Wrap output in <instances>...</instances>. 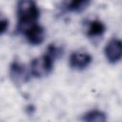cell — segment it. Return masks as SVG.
Returning <instances> with one entry per match:
<instances>
[{"label":"cell","instance_id":"6da1fadb","mask_svg":"<svg viewBox=\"0 0 122 122\" xmlns=\"http://www.w3.org/2000/svg\"><path fill=\"white\" fill-rule=\"evenodd\" d=\"M63 49L55 44H50L45 53L33 58L30 65V74L34 78H42L49 75L54 67V61L62 55Z\"/></svg>","mask_w":122,"mask_h":122},{"label":"cell","instance_id":"7a4b0ae2","mask_svg":"<svg viewBox=\"0 0 122 122\" xmlns=\"http://www.w3.org/2000/svg\"><path fill=\"white\" fill-rule=\"evenodd\" d=\"M16 13L18 32H23L25 29L35 24L40 17V10L34 0H18Z\"/></svg>","mask_w":122,"mask_h":122},{"label":"cell","instance_id":"3957f363","mask_svg":"<svg viewBox=\"0 0 122 122\" xmlns=\"http://www.w3.org/2000/svg\"><path fill=\"white\" fill-rule=\"evenodd\" d=\"M9 73H10V77L12 80V82L17 85L24 84L28 82L30 78V71H28L25 65L17 60L12 61L11 64L10 65Z\"/></svg>","mask_w":122,"mask_h":122},{"label":"cell","instance_id":"277c9868","mask_svg":"<svg viewBox=\"0 0 122 122\" xmlns=\"http://www.w3.org/2000/svg\"><path fill=\"white\" fill-rule=\"evenodd\" d=\"M92 62V56L83 51H76L71 52L69 58V65L71 69L82 71L87 69Z\"/></svg>","mask_w":122,"mask_h":122},{"label":"cell","instance_id":"5b68a950","mask_svg":"<svg viewBox=\"0 0 122 122\" xmlns=\"http://www.w3.org/2000/svg\"><path fill=\"white\" fill-rule=\"evenodd\" d=\"M104 53L106 59L111 64H116L122 57V43L117 38L111 39L105 46Z\"/></svg>","mask_w":122,"mask_h":122},{"label":"cell","instance_id":"8992f818","mask_svg":"<svg viewBox=\"0 0 122 122\" xmlns=\"http://www.w3.org/2000/svg\"><path fill=\"white\" fill-rule=\"evenodd\" d=\"M29 44L37 46L43 43L45 39V30L39 24H32L23 30V32Z\"/></svg>","mask_w":122,"mask_h":122},{"label":"cell","instance_id":"52a82bcc","mask_svg":"<svg viewBox=\"0 0 122 122\" xmlns=\"http://www.w3.org/2000/svg\"><path fill=\"white\" fill-rule=\"evenodd\" d=\"M105 30H106L105 24L102 21L95 19V20H92L89 23V26L87 29V35L91 38L98 37V36L103 35Z\"/></svg>","mask_w":122,"mask_h":122},{"label":"cell","instance_id":"ba28073f","mask_svg":"<svg viewBox=\"0 0 122 122\" xmlns=\"http://www.w3.org/2000/svg\"><path fill=\"white\" fill-rule=\"evenodd\" d=\"M81 120L87 122H104L107 120V115L100 110H92L84 113L81 117Z\"/></svg>","mask_w":122,"mask_h":122},{"label":"cell","instance_id":"9c48e42d","mask_svg":"<svg viewBox=\"0 0 122 122\" xmlns=\"http://www.w3.org/2000/svg\"><path fill=\"white\" fill-rule=\"evenodd\" d=\"M91 3V0H70L67 10L71 12H81Z\"/></svg>","mask_w":122,"mask_h":122},{"label":"cell","instance_id":"30bf717a","mask_svg":"<svg viewBox=\"0 0 122 122\" xmlns=\"http://www.w3.org/2000/svg\"><path fill=\"white\" fill-rule=\"evenodd\" d=\"M9 29V20L0 13V35L5 33Z\"/></svg>","mask_w":122,"mask_h":122}]
</instances>
